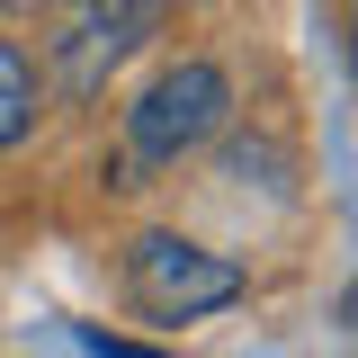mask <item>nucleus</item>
<instances>
[{"mask_svg":"<svg viewBox=\"0 0 358 358\" xmlns=\"http://www.w3.org/2000/svg\"><path fill=\"white\" fill-rule=\"evenodd\" d=\"M126 287H134V313L143 322H197V313H215V305L242 296V260L197 251L179 233H143L134 260H126Z\"/></svg>","mask_w":358,"mask_h":358,"instance_id":"nucleus-2","label":"nucleus"},{"mask_svg":"<svg viewBox=\"0 0 358 358\" xmlns=\"http://www.w3.org/2000/svg\"><path fill=\"white\" fill-rule=\"evenodd\" d=\"M99 9H108V27H117V45H152L162 36V18H171V0H99Z\"/></svg>","mask_w":358,"mask_h":358,"instance_id":"nucleus-5","label":"nucleus"},{"mask_svg":"<svg viewBox=\"0 0 358 358\" xmlns=\"http://www.w3.org/2000/svg\"><path fill=\"white\" fill-rule=\"evenodd\" d=\"M9 9H27V0H9Z\"/></svg>","mask_w":358,"mask_h":358,"instance_id":"nucleus-7","label":"nucleus"},{"mask_svg":"<svg viewBox=\"0 0 358 358\" xmlns=\"http://www.w3.org/2000/svg\"><path fill=\"white\" fill-rule=\"evenodd\" d=\"M179 9H188V0H179Z\"/></svg>","mask_w":358,"mask_h":358,"instance_id":"nucleus-8","label":"nucleus"},{"mask_svg":"<svg viewBox=\"0 0 358 358\" xmlns=\"http://www.w3.org/2000/svg\"><path fill=\"white\" fill-rule=\"evenodd\" d=\"M224 117H233V81H224V63H206V54L171 63V72L126 108V162H117V188H143V171L188 162L197 143H215V134H224Z\"/></svg>","mask_w":358,"mask_h":358,"instance_id":"nucleus-1","label":"nucleus"},{"mask_svg":"<svg viewBox=\"0 0 358 358\" xmlns=\"http://www.w3.org/2000/svg\"><path fill=\"white\" fill-rule=\"evenodd\" d=\"M350 63H358V27H350Z\"/></svg>","mask_w":358,"mask_h":358,"instance_id":"nucleus-6","label":"nucleus"},{"mask_svg":"<svg viewBox=\"0 0 358 358\" xmlns=\"http://www.w3.org/2000/svg\"><path fill=\"white\" fill-rule=\"evenodd\" d=\"M117 63H126V45H117V27H108V9L90 0L81 18L63 27V45H54V81H63V99H99Z\"/></svg>","mask_w":358,"mask_h":358,"instance_id":"nucleus-3","label":"nucleus"},{"mask_svg":"<svg viewBox=\"0 0 358 358\" xmlns=\"http://www.w3.org/2000/svg\"><path fill=\"white\" fill-rule=\"evenodd\" d=\"M36 99H45V81H36V63H27V45L0 36V152L36 126Z\"/></svg>","mask_w":358,"mask_h":358,"instance_id":"nucleus-4","label":"nucleus"}]
</instances>
